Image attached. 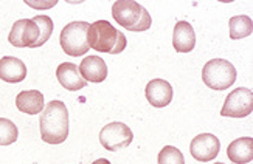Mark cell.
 <instances>
[{"label": "cell", "instance_id": "1", "mask_svg": "<svg viewBox=\"0 0 253 164\" xmlns=\"http://www.w3.org/2000/svg\"><path fill=\"white\" fill-rule=\"evenodd\" d=\"M42 139L48 144H61L69 136V112L62 101H51L39 119Z\"/></svg>", "mask_w": 253, "mask_h": 164}, {"label": "cell", "instance_id": "2", "mask_svg": "<svg viewBox=\"0 0 253 164\" xmlns=\"http://www.w3.org/2000/svg\"><path fill=\"white\" fill-rule=\"evenodd\" d=\"M89 47L98 53L118 54L126 48L127 39L122 31L112 27L107 20H96L87 31Z\"/></svg>", "mask_w": 253, "mask_h": 164}, {"label": "cell", "instance_id": "3", "mask_svg": "<svg viewBox=\"0 0 253 164\" xmlns=\"http://www.w3.org/2000/svg\"><path fill=\"white\" fill-rule=\"evenodd\" d=\"M115 22L129 31H146L151 28L152 19L145 6L134 0H118L112 6Z\"/></svg>", "mask_w": 253, "mask_h": 164}, {"label": "cell", "instance_id": "4", "mask_svg": "<svg viewBox=\"0 0 253 164\" xmlns=\"http://www.w3.org/2000/svg\"><path fill=\"white\" fill-rule=\"evenodd\" d=\"M202 81L213 90H227L236 81V68L225 59H211L204 65Z\"/></svg>", "mask_w": 253, "mask_h": 164}, {"label": "cell", "instance_id": "5", "mask_svg": "<svg viewBox=\"0 0 253 164\" xmlns=\"http://www.w3.org/2000/svg\"><path fill=\"white\" fill-rule=\"evenodd\" d=\"M87 22H70L61 31V48L69 56H83L89 51V40H87V31H89Z\"/></svg>", "mask_w": 253, "mask_h": 164}, {"label": "cell", "instance_id": "6", "mask_svg": "<svg viewBox=\"0 0 253 164\" xmlns=\"http://www.w3.org/2000/svg\"><path fill=\"white\" fill-rule=\"evenodd\" d=\"M39 39V25L33 19H20L14 22L8 36L11 45L17 48H38Z\"/></svg>", "mask_w": 253, "mask_h": 164}, {"label": "cell", "instance_id": "7", "mask_svg": "<svg viewBox=\"0 0 253 164\" xmlns=\"http://www.w3.org/2000/svg\"><path fill=\"white\" fill-rule=\"evenodd\" d=\"M253 112V92L246 87H239L227 96L221 108L222 116L246 118Z\"/></svg>", "mask_w": 253, "mask_h": 164}, {"label": "cell", "instance_id": "8", "mask_svg": "<svg viewBox=\"0 0 253 164\" xmlns=\"http://www.w3.org/2000/svg\"><path fill=\"white\" fill-rule=\"evenodd\" d=\"M132 139H134V133L123 123H111L104 126L100 132V143L109 152L126 149L132 143Z\"/></svg>", "mask_w": 253, "mask_h": 164}, {"label": "cell", "instance_id": "9", "mask_svg": "<svg viewBox=\"0 0 253 164\" xmlns=\"http://www.w3.org/2000/svg\"><path fill=\"white\" fill-rule=\"evenodd\" d=\"M219 149H221V143H219V139L211 133L197 135L191 141V146H190V152L193 158L201 163L213 161L219 154Z\"/></svg>", "mask_w": 253, "mask_h": 164}, {"label": "cell", "instance_id": "10", "mask_svg": "<svg viewBox=\"0 0 253 164\" xmlns=\"http://www.w3.org/2000/svg\"><path fill=\"white\" fill-rule=\"evenodd\" d=\"M146 99L154 107H167L172 101V87L165 79H152L146 85Z\"/></svg>", "mask_w": 253, "mask_h": 164}, {"label": "cell", "instance_id": "11", "mask_svg": "<svg viewBox=\"0 0 253 164\" xmlns=\"http://www.w3.org/2000/svg\"><path fill=\"white\" fill-rule=\"evenodd\" d=\"M56 78H58L59 84L64 87V89L70 90V92L81 90L87 84L83 79L78 67H76V65L72 64V62H64V64L59 65L58 70H56Z\"/></svg>", "mask_w": 253, "mask_h": 164}, {"label": "cell", "instance_id": "12", "mask_svg": "<svg viewBox=\"0 0 253 164\" xmlns=\"http://www.w3.org/2000/svg\"><path fill=\"white\" fill-rule=\"evenodd\" d=\"M172 45L179 53H190L196 47V33L188 22L180 20L174 27Z\"/></svg>", "mask_w": 253, "mask_h": 164}, {"label": "cell", "instance_id": "13", "mask_svg": "<svg viewBox=\"0 0 253 164\" xmlns=\"http://www.w3.org/2000/svg\"><path fill=\"white\" fill-rule=\"evenodd\" d=\"M27 78V65L17 58L5 56L0 59V79L5 82H22Z\"/></svg>", "mask_w": 253, "mask_h": 164}, {"label": "cell", "instance_id": "14", "mask_svg": "<svg viewBox=\"0 0 253 164\" xmlns=\"http://www.w3.org/2000/svg\"><path fill=\"white\" fill-rule=\"evenodd\" d=\"M78 70L85 82H103L107 78V65L100 56L85 58L80 64Z\"/></svg>", "mask_w": 253, "mask_h": 164}, {"label": "cell", "instance_id": "15", "mask_svg": "<svg viewBox=\"0 0 253 164\" xmlns=\"http://www.w3.org/2000/svg\"><path fill=\"white\" fill-rule=\"evenodd\" d=\"M227 155L230 161L235 164H247L253 160V138L244 136L238 138L230 143L227 149Z\"/></svg>", "mask_w": 253, "mask_h": 164}, {"label": "cell", "instance_id": "16", "mask_svg": "<svg viewBox=\"0 0 253 164\" xmlns=\"http://www.w3.org/2000/svg\"><path fill=\"white\" fill-rule=\"evenodd\" d=\"M16 107L22 113L39 115L43 110V95L39 90H25L16 96Z\"/></svg>", "mask_w": 253, "mask_h": 164}, {"label": "cell", "instance_id": "17", "mask_svg": "<svg viewBox=\"0 0 253 164\" xmlns=\"http://www.w3.org/2000/svg\"><path fill=\"white\" fill-rule=\"evenodd\" d=\"M230 37L232 39H243L253 33V22L249 16H235L230 19Z\"/></svg>", "mask_w": 253, "mask_h": 164}, {"label": "cell", "instance_id": "18", "mask_svg": "<svg viewBox=\"0 0 253 164\" xmlns=\"http://www.w3.org/2000/svg\"><path fill=\"white\" fill-rule=\"evenodd\" d=\"M19 130L13 121L0 118V146H9L17 141Z\"/></svg>", "mask_w": 253, "mask_h": 164}, {"label": "cell", "instance_id": "19", "mask_svg": "<svg viewBox=\"0 0 253 164\" xmlns=\"http://www.w3.org/2000/svg\"><path fill=\"white\" fill-rule=\"evenodd\" d=\"M159 164H185V158L177 147L165 146L159 154Z\"/></svg>", "mask_w": 253, "mask_h": 164}, {"label": "cell", "instance_id": "20", "mask_svg": "<svg viewBox=\"0 0 253 164\" xmlns=\"http://www.w3.org/2000/svg\"><path fill=\"white\" fill-rule=\"evenodd\" d=\"M33 20L36 22L39 25V34L41 39L38 42V47H42L50 37H51V33H53V20L48 16H35Z\"/></svg>", "mask_w": 253, "mask_h": 164}, {"label": "cell", "instance_id": "21", "mask_svg": "<svg viewBox=\"0 0 253 164\" xmlns=\"http://www.w3.org/2000/svg\"><path fill=\"white\" fill-rule=\"evenodd\" d=\"M25 3L31 8H38V9H47V8H53L58 2L56 0H47V2H35V0H25Z\"/></svg>", "mask_w": 253, "mask_h": 164}, {"label": "cell", "instance_id": "22", "mask_svg": "<svg viewBox=\"0 0 253 164\" xmlns=\"http://www.w3.org/2000/svg\"><path fill=\"white\" fill-rule=\"evenodd\" d=\"M92 164H111V161H109V160H106V158H100V160L93 161Z\"/></svg>", "mask_w": 253, "mask_h": 164}, {"label": "cell", "instance_id": "23", "mask_svg": "<svg viewBox=\"0 0 253 164\" xmlns=\"http://www.w3.org/2000/svg\"><path fill=\"white\" fill-rule=\"evenodd\" d=\"M216 164H224V163H216Z\"/></svg>", "mask_w": 253, "mask_h": 164}]
</instances>
